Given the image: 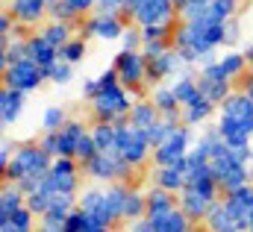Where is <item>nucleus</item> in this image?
I'll return each mask as SVG.
<instances>
[{
  "mask_svg": "<svg viewBox=\"0 0 253 232\" xmlns=\"http://www.w3.org/2000/svg\"><path fill=\"white\" fill-rule=\"evenodd\" d=\"M224 27H227V21H215L209 15L177 24L171 44L180 53V59L186 62V68L203 65V62L212 59V53L224 44Z\"/></svg>",
  "mask_w": 253,
  "mask_h": 232,
  "instance_id": "1",
  "label": "nucleus"
},
{
  "mask_svg": "<svg viewBox=\"0 0 253 232\" xmlns=\"http://www.w3.org/2000/svg\"><path fill=\"white\" fill-rule=\"evenodd\" d=\"M121 15L135 27H153V24L177 27L180 24V12L174 0H124Z\"/></svg>",
  "mask_w": 253,
  "mask_h": 232,
  "instance_id": "2",
  "label": "nucleus"
},
{
  "mask_svg": "<svg viewBox=\"0 0 253 232\" xmlns=\"http://www.w3.org/2000/svg\"><path fill=\"white\" fill-rule=\"evenodd\" d=\"M53 159L42 150V144H21L12 150V162L3 171V182H21L24 176H44L50 171Z\"/></svg>",
  "mask_w": 253,
  "mask_h": 232,
  "instance_id": "3",
  "label": "nucleus"
},
{
  "mask_svg": "<svg viewBox=\"0 0 253 232\" xmlns=\"http://www.w3.org/2000/svg\"><path fill=\"white\" fill-rule=\"evenodd\" d=\"M135 103V94L126 88V85H112V88H103L94 100H91V115L97 123H124L129 117V109Z\"/></svg>",
  "mask_w": 253,
  "mask_h": 232,
  "instance_id": "4",
  "label": "nucleus"
},
{
  "mask_svg": "<svg viewBox=\"0 0 253 232\" xmlns=\"http://www.w3.org/2000/svg\"><path fill=\"white\" fill-rule=\"evenodd\" d=\"M212 174L218 179V185H221V191L227 194V191H233V188H242V185H248V165L239 159V153L233 150V147H227L224 141L218 144V150H215V156H212Z\"/></svg>",
  "mask_w": 253,
  "mask_h": 232,
  "instance_id": "5",
  "label": "nucleus"
},
{
  "mask_svg": "<svg viewBox=\"0 0 253 232\" xmlns=\"http://www.w3.org/2000/svg\"><path fill=\"white\" fill-rule=\"evenodd\" d=\"M115 153L138 171V168H141V165H147V159L153 156V147H150V141H147V132H144V129H135L129 120H124V123H118Z\"/></svg>",
  "mask_w": 253,
  "mask_h": 232,
  "instance_id": "6",
  "label": "nucleus"
},
{
  "mask_svg": "<svg viewBox=\"0 0 253 232\" xmlns=\"http://www.w3.org/2000/svg\"><path fill=\"white\" fill-rule=\"evenodd\" d=\"M126 27H129V21H126L121 12H100V9H94L91 15L83 18V24H80V36H83L85 41H88V39L118 41V39L124 36Z\"/></svg>",
  "mask_w": 253,
  "mask_h": 232,
  "instance_id": "7",
  "label": "nucleus"
},
{
  "mask_svg": "<svg viewBox=\"0 0 253 232\" xmlns=\"http://www.w3.org/2000/svg\"><path fill=\"white\" fill-rule=\"evenodd\" d=\"M112 68L121 77V85H126L135 97H141L147 85V56L141 50H118V56L112 62Z\"/></svg>",
  "mask_w": 253,
  "mask_h": 232,
  "instance_id": "8",
  "label": "nucleus"
},
{
  "mask_svg": "<svg viewBox=\"0 0 253 232\" xmlns=\"http://www.w3.org/2000/svg\"><path fill=\"white\" fill-rule=\"evenodd\" d=\"M80 171H83V168H80L77 159L59 156V159H53L50 171L44 174L42 188H47L53 197H56V194H74V197H80Z\"/></svg>",
  "mask_w": 253,
  "mask_h": 232,
  "instance_id": "9",
  "label": "nucleus"
},
{
  "mask_svg": "<svg viewBox=\"0 0 253 232\" xmlns=\"http://www.w3.org/2000/svg\"><path fill=\"white\" fill-rule=\"evenodd\" d=\"M83 171L91 176V179L109 182V185H112V182H126V185H129V179L135 174V168H132L129 162H124L118 153H97Z\"/></svg>",
  "mask_w": 253,
  "mask_h": 232,
  "instance_id": "10",
  "label": "nucleus"
},
{
  "mask_svg": "<svg viewBox=\"0 0 253 232\" xmlns=\"http://www.w3.org/2000/svg\"><path fill=\"white\" fill-rule=\"evenodd\" d=\"M191 144H194V138H191V126H177L159 147H153V165L156 168H165V165H174V162H180V159H186L191 150Z\"/></svg>",
  "mask_w": 253,
  "mask_h": 232,
  "instance_id": "11",
  "label": "nucleus"
},
{
  "mask_svg": "<svg viewBox=\"0 0 253 232\" xmlns=\"http://www.w3.org/2000/svg\"><path fill=\"white\" fill-rule=\"evenodd\" d=\"M44 79H47V77H44V68L36 65L33 59H21V62L9 65V68L3 71V85L18 88V91H24V94L36 91Z\"/></svg>",
  "mask_w": 253,
  "mask_h": 232,
  "instance_id": "12",
  "label": "nucleus"
},
{
  "mask_svg": "<svg viewBox=\"0 0 253 232\" xmlns=\"http://www.w3.org/2000/svg\"><path fill=\"white\" fill-rule=\"evenodd\" d=\"M183 68H186V62L180 59V53H177L174 47H171L168 53H162V56L147 59V85H150V88H156V85H162L165 79L177 77Z\"/></svg>",
  "mask_w": 253,
  "mask_h": 232,
  "instance_id": "13",
  "label": "nucleus"
},
{
  "mask_svg": "<svg viewBox=\"0 0 253 232\" xmlns=\"http://www.w3.org/2000/svg\"><path fill=\"white\" fill-rule=\"evenodd\" d=\"M221 141L233 150H245L251 147V138H253V126H248L245 120L239 117H230V115H218V123H215Z\"/></svg>",
  "mask_w": 253,
  "mask_h": 232,
  "instance_id": "14",
  "label": "nucleus"
},
{
  "mask_svg": "<svg viewBox=\"0 0 253 232\" xmlns=\"http://www.w3.org/2000/svg\"><path fill=\"white\" fill-rule=\"evenodd\" d=\"M6 9H9V15L18 21V27H36V24H42L44 18H50V15H47L50 6H47L44 0H9Z\"/></svg>",
  "mask_w": 253,
  "mask_h": 232,
  "instance_id": "15",
  "label": "nucleus"
},
{
  "mask_svg": "<svg viewBox=\"0 0 253 232\" xmlns=\"http://www.w3.org/2000/svg\"><path fill=\"white\" fill-rule=\"evenodd\" d=\"M224 203H227V209L233 212L239 230L248 232V215L253 212V185L248 182V185H242V188L227 191V194H224Z\"/></svg>",
  "mask_w": 253,
  "mask_h": 232,
  "instance_id": "16",
  "label": "nucleus"
},
{
  "mask_svg": "<svg viewBox=\"0 0 253 232\" xmlns=\"http://www.w3.org/2000/svg\"><path fill=\"white\" fill-rule=\"evenodd\" d=\"M147 221H150L153 232H197V224L191 221L180 206L171 209V212H162L156 218H147Z\"/></svg>",
  "mask_w": 253,
  "mask_h": 232,
  "instance_id": "17",
  "label": "nucleus"
},
{
  "mask_svg": "<svg viewBox=\"0 0 253 232\" xmlns=\"http://www.w3.org/2000/svg\"><path fill=\"white\" fill-rule=\"evenodd\" d=\"M212 206H215V200H209V197H203V194H197L191 188H183L180 191V209L189 215L194 224H203L206 215L212 212Z\"/></svg>",
  "mask_w": 253,
  "mask_h": 232,
  "instance_id": "18",
  "label": "nucleus"
},
{
  "mask_svg": "<svg viewBox=\"0 0 253 232\" xmlns=\"http://www.w3.org/2000/svg\"><path fill=\"white\" fill-rule=\"evenodd\" d=\"M27 59H33L36 65L47 68V65H53V62L59 59V50H56L42 33H27Z\"/></svg>",
  "mask_w": 253,
  "mask_h": 232,
  "instance_id": "19",
  "label": "nucleus"
},
{
  "mask_svg": "<svg viewBox=\"0 0 253 232\" xmlns=\"http://www.w3.org/2000/svg\"><path fill=\"white\" fill-rule=\"evenodd\" d=\"M21 206H27V194L18 188V182H3V188H0V227L9 224Z\"/></svg>",
  "mask_w": 253,
  "mask_h": 232,
  "instance_id": "20",
  "label": "nucleus"
},
{
  "mask_svg": "<svg viewBox=\"0 0 253 232\" xmlns=\"http://www.w3.org/2000/svg\"><path fill=\"white\" fill-rule=\"evenodd\" d=\"M218 115L239 117V120H245L248 126H253V100L245 91H233V94L218 106Z\"/></svg>",
  "mask_w": 253,
  "mask_h": 232,
  "instance_id": "21",
  "label": "nucleus"
},
{
  "mask_svg": "<svg viewBox=\"0 0 253 232\" xmlns=\"http://www.w3.org/2000/svg\"><path fill=\"white\" fill-rule=\"evenodd\" d=\"M24 100H27V94L24 91H18V88H9V85H3L0 88V120L9 126V123H15L21 112H24Z\"/></svg>",
  "mask_w": 253,
  "mask_h": 232,
  "instance_id": "22",
  "label": "nucleus"
},
{
  "mask_svg": "<svg viewBox=\"0 0 253 232\" xmlns=\"http://www.w3.org/2000/svg\"><path fill=\"white\" fill-rule=\"evenodd\" d=\"M56 132H59V156L74 159V156H77V147H80V141H83V135L88 132V126H85L83 120H68L62 129H56Z\"/></svg>",
  "mask_w": 253,
  "mask_h": 232,
  "instance_id": "23",
  "label": "nucleus"
},
{
  "mask_svg": "<svg viewBox=\"0 0 253 232\" xmlns=\"http://www.w3.org/2000/svg\"><path fill=\"white\" fill-rule=\"evenodd\" d=\"M159 117L162 115H159V109L153 106L150 97H135V103H132V109H129V117H126V120H129L135 129H144V132H147Z\"/></svg>",
  "mask_w": 253,
  "mask_h": 232,
  "instance_id": "24",
  "label": "nucleus"
},
{
  "mask_svg": "<svg viewBox=\"0 0 253 232\" xmlns=\"http://www.w3.org/2000/svg\"><path fill=\"white\" fill-rule=\"evenodd\" d=\"M215 109H218V106H215L206 94H197L189 106H183V123H186V126H200V123H206L209 117L215 115Z\"/></svg>",
  "mask_w": 253,
  "mask_h": 232,
  "instance_id": "25",
  "label": "nucleus"
},
{
  "mask_svg": "<svg viewBox=\"0 0 253 232\" xmlns=\"http://www.w3.org/2000/svg\"><path fill=\"white\" fill-rule=\"evenodd\" d=\"M203 227H206V232H227V230H239V224H236L233 212L227 209L224 197H221V200H215V206H212V212L206 215ZM242 232H245V230H242Z\"/></svg>",
  "mask_w": 253,
  "mask_h": 232,
  "instance_id": "26",
  "label": "nucleus"
},
{
  "mask_svg": "<svg viewBox=\"0 0 253 232\" xmlns=\"http://www.w3.org/2000/svg\"><path fill=\"white\" fill-rule=\"evenodd\" d=\"M153 185L165 188L171 194H180L186 188V171L177 165H165V168H153Z\"/></svg>",
  "mask_w": 253,
  "mask_h": 232,
  "instance_id": "27",
  "label": "nucleus"
},
{
  "mask_svg": "<svg viewBox=\"0 0 253 232\" xmlns=\"http://www.w3.org/2000/svg\"><path fill=\"white\" fill-rule=\"evenodd\" d=\"M177 206H180V194H171V191L156 188V185L147 191V218H156V215L171 212V209H177Z\"/></svg>",
  "mask_w": 253,
  "mask_h": 232,
  "instance_id": "28",
  "label": "nucleus"
},
{
  "mask_svg": "<svg viewBox=\"0 0 253 232\" xmlns=\"http://www.w3.org/2000/svg\"><path fill=\"white\" fill-rule=\"evenodd\" d=\"M74 27H77V24H65V21H47V24H44L39 33H42V36H44V39H47V41H50V44L59 50V47H65V44H68V41L77 36V30H74Z\"/></svg>",
  "mask_w": 253,
  "mask_h": 232,
  "instance_id": "29",
  "label": "nucleus"
},
{
  "mask_svg": "<svg viewBox=\"0 0 253 232\" xmlns=\"http://www.w3.org/2000/svg\"><path fill=\"white\" fill-rule=\"evenodd\" d=\"M197 82H200V94H206L215 106H221L233 94V79H206V77H197Z\"/></svg>",
  "mask_w": 253,
  "mask_h": 232,
  "instance_id": "30",
  "label": "nucleus"
},
{
  "mask_svg": "<svg viewBox=\"0 0 253 232\" xmlns=\"http://www.w3.org/2000/svg\"><path fill=\"white\" fill-rule=\"evenodd\" d=\"M150 100H153V106L159 109V115L183 112V106L177 103V94H174V88H171V85H156V88H150Z\"/></svg>",
  "mask_w": 253,
  "mask_h": 232,
  "instance_id": "31",
  "label": "nucleus"
},
{
  "mask_svg": "<svg viewBox=\"0 0 253 232\" xmlns=\"http://www.w3.org/2000/svg\"><path fill=\"white\" fill-rule=\"evenodd\" d=\"M88 132H91V138H94V144H97L100 153H115L118 123H97V120H94V126H91Z\"/></svg>",
  "mask_w": 253,
  "mask_h": 232,
  "instance_id": "32",
  "label": "nucleus"
},
{
  "mask_svg": "<svg viewBox=\"0 0 253 232\" xmlns=\"http://www.w3.org/2000/svg\"><path fill=\"white\" fill-rule=\"evenodd\" d=\"M218 68H221V74L227 77V79H242L245 77V71H248V59L242 50H230V53H224V56L218 59Z\"/></svg>",
  "mask_w": 253,
  "mask_h": 232,
  "instance_id": "33",
  "label": "nucleus"
},
{
  "mask_svg": "<svg viewBox=\"0 0 253 232\" xmlns=\"http://www.w3.org/2000/svg\"><path fill=\"white\" fill-rule=\"evenodd\" d=\"M171 88H174V94H177V103H180V106H189L191 100L200 94V82H197V77H194V74H180V77L171 82Z\"/></svg>",
  "mask_w": 253,
  "mask_h": 232,
  "instance_id": "34",
  "label": "nucleus"
},
{
  "mask_svg": "<svg viewBox=\"0 0 253 232\" xmlns=\"http://www.w3.org/2000/svg\"><path fill=\"white\" fill-rule=\"evenodd\" d=\"M147 218V191H138V188H129L126 194V203H124V221L135 224Z\"/></svg>",
  "mask_w": 253,
  "mask_h": 232,
  "instance_id": "35",
  "label": "nucleus"
},
{
  "mask_svg": "<svg viewBox=\"0 0 253 232\" xmlns=\"http://www.w3.org/2000/svg\"><path fill=\"white\" fill-rule=\"evenodd\" d=\"M239 6H242V0H212L206 15L215 21H230V18H239Z\"/></svg>",
  "mask_w": 253,
  "mask_h": 232,
  "instance_id": "36",
  "label": "nucleus"
},
{
  "mask_svg": "<svg viewBox=\"0 0 253 232\" xmlns=\"http://www.w3.org/2000/svg\"><path fill=\"white\" fill-rule=\"evenodd\" d=\"M85 50H88L85 39H83V36H74L65 47H59V59L68 62V65H80V62L85 59Z\"/></svg>",
  "mask_w": 253,
  "mask_h": 232,
  "instance_id": "37",
  "label": "nucleus"
},
{
  "mask_svg": "<svg viewBox=\"0 0 253 232\" xmlns=\"http://www.w3.org/2000/svg\"><path fill=\"white\" fill-rule=\"evenodd\" d=\"M44 77H47V82L65 85V82H71V79H74V65H68V62H62V59H56L53 65H47V68H44Z\"/></svg>",
  "mask_w": 253,
  "mask_h": 232,
  "instance_id": "38",
  "label": "nucleus"
},
{
  "mask_svg": "<svg viewBox=\"0 0 253 232\" xmlns=\"http://www.w3.org/2000/svg\"><path fill=\"white\" fill-rule=\"evenodd\" d=\"M50 203H53V194H50L47 188H39V191H33V194L27 197V206H30V212H33L36 218H44L47 209H50Z\"/></svg>",
  "mask_w": 253,
  "mask_h": 232,
  "instance_id": "39",
  "label": "nucleus"
},
{
  "mask_svg": "<svg viewBox=\"0 0 253 232\" xmlns=\"http://www.w3.org/2000/svg\"><path fill=\"white\" fill-rule=\"evenodd\" d=\"M47 15H50V21H65V24H77V21H83L80 12H77L68 0H56V3L47 9Z\"/></svg>",
  "mask_w": 253,
  "mask_h": 232,
  "instance_id": "40",
  "label": "nucleus"
},
{
  "mask_svg": "<svg viewBox=\"0 0 253 232\" xmlns=\"http://www.w3.org/2000/svg\"><path fill=\"white\" fill-rule=\"evenodd\" d=\"M65 123H68V117H65L62 106H47V109H44V115H42L44 132H56V129H62Z\"/></svg>",
  "mask_w": 253,
  "mask_h": 232,
  "instance_id": "41",
  "label": "nucleus"
},
{
  "mask_svg": "<svg viewBox=\"0 0 253 232\" xmlns=\"http://www.w3.org/2000/svg\"><path fill=\"white\" fill-rule=\"evenodd\" d=\"M209 3H212V0H183V3L177 6V12H180V21H191V18H200V15H206Z\"/></svg>",
  "mask_w": 253,
  "mask_h": 232,
  "instance_id": "42",
  "label": "nucleus"
},
{
  "mask_svg": "<svg viewBox=\"0 0 253 232\" xmlns=\"http://www.w3.org/2000/svg\"><path fill=\"white\" fill-rule=\"evenodd\" d=\"M97 153H100V150H97V144H94L91 132H85V135H83V141H80V147H77V156H74V159L80 162V168H85Z\"/></svg>",
  "mask_w": 253,
  "mask_h": 232,
  "instance_id": "43",
  "label": "nucleus"
},
{
  "mask_svg": "<svg viewBox=\"0 0 253 232\" xmlns=\"http://www.w3.org/2000/svg\"><path fill=\"white\" fill-rule=\"evenodd\" d=\"M91 230V224H88V215L77 206L71 215H68V221H65V227H62V232H88Z\"/></svg>",
  "mask_w": 253,
  "mask_h": 232,
  "instance_id": "44",
  "label": "nucleus"
},
{
  "mask_svg": "<svg viewBox=\"0 0 253 232\" xmlns=\"http://www.w3.org/2000/svg\"><path fill=\"white\" fill-rule=\"evenodd\" d=\"M121 44H124L121 50H141V44H144V41H141V30H138L135 24H129V27L124 30V36H121Z\"/></svg>",
  "mask_w": 253,
  "mask_h": 232,
  "instance_id": "45",
  "label": "nucleus"
},
{
  "mask_svg": "<svg viewBox=\"0 0 253 232\" xmlns=\"http://www.w3.org/2000/svg\"><path fill=\"white\" fill-rule=\"evenodd\" d=\"M39 144H42V150H44L50 159H59V132H44V135L39 138Z\"/></svg>",
  "mask_w": 253,
  "mask_h": 232,
  "instance_id": "46",
  "label": "nucleus"
},
{
  "mask_svg": "<svg viewBox=\"0 0 253 232\" xmlns=\"http://www.w3.org/2000/svg\"><path fill=\"white\" fill-rule=\"evenodd\" d=\"M33 221H36V215L30 212V206H21L15 215H12V227H18V230H33Z\"/></svg>",
  "mask_w": 253,
  "mask_h": 232,
  "instance_id": "47",
  "label": "nucleus"
},
{
  "mask_svg": "<svg viewBox=\"0 0 253 232\" xmlns=\"http://www.w3.org/2000/svg\"><path fill=\"white\" fill-rule=\"evenodd\" d=\"M174 44L171 41H147V44H141V53L147 59H156V56H162V53H168Z\"/></svg>",
  "mask_w": 253,
  "mask_h": 232,
  "instance_id": "48",
  "label": "nucleus"
},
{
  "mask_svg": "<svg viewBox=\"0 0 253 232\" xmlns=\"http://www.w3.org/2000/svg\"><path fill=\"white\" fill-rule=\"evenodd\" d=\"M239 36H242V24H239V18H230V21H227V27H224V47L236 44V41H239Z\"/></svg>",
  "mask_w": 253,
  "mask_h": 232,
  "instance_id": "49",
  "label": "nucleus"
},
{
  "mask_svg": "<svg viewBox=\"0 0 253 232\" xmlns=\"http://www.w3.org/2000/svg\"><path fill=\"white\" fill-rule=\"evenodd\" d=\"M68 3L80 12V18H85V15H91L97 9V0H68Z\"/></svg>",
  "mask_w": 253,
  "mask_h": 232,
  "instance_id": "50",
  "label": "nucleus"
},
{
  "mask_svg": "<svg viewBox=\"0 0 253 232\" xmlns=\"http://www.w3.org/2000/svg\"><path fill=\"white\" fill-rule=\"evenodd\" d=\"M65 224H59V221H50V218H39V227H36V232H62Z\"/></svg>",
  "mask_w": 253,
  "mask_h": 232,
  "instance_id": "51",
  "label": "nucleus"
},
{
  "mask_svg": "<svg viewBox=\"0 0 253 232\" xmlns=\"http://www.w3.org/2000/svg\"><path fill=\"white\" fill-rule=\"evenodd\" d=\"M97 9L100 12H121L124 9V0H97Z\"/></svg>",
  "mask_w": 253,
  "mask_h": 232,
  "instance_id": "52",
  "label": "nucleus"
},
{
  "mask_svg": "<svg viewBox=\"0 0 253 232\" xmlns=\"http://www.w3.org/2000/svg\"><path fill=\"white\" fill-rule=\"evenodd\" d=\"M9 150H12V147H9V141H3V144H0V171H6V168H9V162H12V159H9Z\"/></svg>",
  "mask_w": 253,
  "mask_h": 232,
  "instance_id": "53",
  "label": "nucleus"
},
{
  "mask_svg": "<svg viewBox=\"0 0 253 232\" xmlns=\"http://www.w3.org/2000/svg\"><path fill=\"white\" fill-rule=\"evenodd\" d=\"M129 232H153V227H150V221H147V218H141V221L129 224Z\"/></svg>",
  "mask_w": 253,
  "mask_h": 232,
  "instance_id": "54",
  "label": "nucleus"
},
{
  "mask_svg": "<svg viewBox=\"0 0 253 232\" xmlns=\"http://www.w3.org/2000/svg\"><path fill=\"white\" fill-rule=\"evenodd\" d=\"M242 91L248 94L253 100V74H248V77H242Z\"/></svg>",
  "mask_w": 253,
  "mask_h": 232,
  "instance_id": "55",
  "label": "nucleus"
},
{
  "mask_svg": "<svg viewBox=\"0 0 253 232\" xmlns=\"http://www.w3.org/2000/svg\"><path fill=\"white\" fill-rule=\"evenodd\" d=\"M85 215H88V212H85ZM88 224H91V230H88V232H112V227H103V224H97L91 215H88Z\"/></svg>",
  "mask_w": 253,
  "mask_h": 232,
  "instance_id": "56",
  "label": "nucleus"
},
{
  "mask_svg": "<svg viewBox=\"0 0 253 232\" xmlns=\"http://www.w3.org/2000/svg\"><path fill=\"white\" fill-rule=\"evenodd\" d=\"M242 53H245V59H248V65H253V41H251V44H245V50H242Z\"/></svg>",
  "mask_w": 253,
  "mask_h": 232,
  "instance_id": "57",
  "label": "nucleus"
},
{
  "mask_svg": "<svg viewBox=\"0 0 253 232\" xmlns=\"http://www.w3.org/2000/svg\"><path fill=\"white\" fill-rule=\"evenodd\" d=\"M0 232H33V230H18V227H12V224H3Z\"/></svg>",
  "mask_w": 253,
  "mask_h": 232,
  "instance_id": "58",
  "label": "nucleus"
},
{
  "mask_svg": "<svg viewBox=\"0 0 253 232\" xmlns=\"http://www.w3.org/2000/svg\"><path fill=\"white\" fill-rule=\"evenodd\" d=\"M251 227H253V212L248 215V230H251Z\"/></svg>",
  "mask_w": 253,
  "mask_h": 232,
  "instance_id": "59",
  "label": "nucleus"
},
{
  "mask_svg": "<svg viewBox=\"0 0 253 232\" xmlns=\"http://www.w3.org/2000/svg\"><path fill=\"white\" fill-rule=\"evenodd\" d=\"M44 3H47V6H53V3H56V0H44Z\"/></svg>",
  "mask_w": 253,
  "mask_h": 232,
  "instance_id": "60",
  "label": "nucleus"
},
{
  "mask_svg": "<svg viewBox=\"0 0 253 232\" xmlns=\"http://www.w3.org/2000/svg\"><path fill=\"white\" fill-rule=\"evenodd\" d=\"M180 3H183V0H174V6H180Z\"/></svg>",
  "mask_w": 253,
  "mask_h": 232,
  "instance_id": "61",
  "label": "nucleus"
},
{
  "mask_svg": "<svg viewBox=\"0 0 253 232\" xmlns=\"http://www.w3.org/2000/svg\"><path fill=\"white\" fill-rule=\"evenodd\" d=\"M227 232H242V230H227Z\"/></svg>",
  "mask_w": 253,
  "mask_h": 232,
  "instance_id": "62",
  "label": "nucleus"
},
{
  "mask_svg": "<svg viewBox=\"0 0 253 232\" xmlns=\"http://www.w3.org/2000/svg\"><path fill=\"white\" fill-rule=\"evenodd\" d=\"M248 232H253V227H251V230H248Z\"/></svg>",
  "mask_w": 253,
  "mask_h": 232,
  "instance_id": "63",
  "label": "nucleus"
},
{
  "mask_svg": "<svg viewBox=\"0 0 253 232\" xmlns=\"http://www.w3.org/2000/svg\"><path fill=\"white\" fill-rule=\"evenodd\" d=\"M6 3H9V0H6Z\"/></svg>",
  "mask_w": 253,
  "mask_h": 232,
  "instance_id": "64",
  "label": "nucleus"
}]
</instances>
